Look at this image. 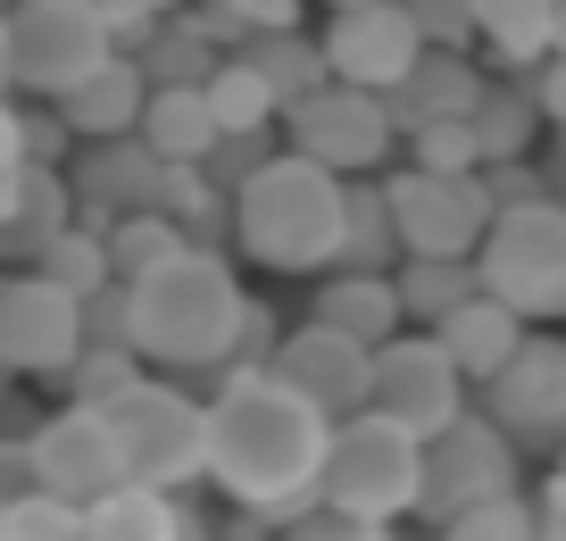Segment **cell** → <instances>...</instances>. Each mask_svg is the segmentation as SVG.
I'll use <instances>...</instances> for the list:
<instances>
[{"label": "cell", "mask_w": 566, "mask_h": 541, "mask_svg": "<svg viewBox=\"0 0 566 541\" xmlns=\"http://www.w3.org/2000/svg\"><path fill=\"white\" fill-rule=\"evenodd\" d=\"M549 51H566V0H558V42H549Z\"/></svg>", "instance_id": "49"}, {"label": "cell", "mask_w": 566, "mask_h": 541, "mask_svg": "<svg viewBox=\"0 0 566 541\" xmlns=\"http://www.w3.org/2000/svg\"><path fill=\"white\" fill-rule=\"evenodd\" d=\"M0 508H9V500H0Z\"/></svg>", "instance_id": "52"}, {"label": "cell", "mask_w": 566, "mask_h": 541, "mask_svg": "<svg viewBox=\"0 0 566 541\" xmlns=\"http://www.w3.org/2000/svg\"><path fill=\"white\" fill-rule=\"evenodd\" d=\"M342 233H350V175H334L308 150H266L259 167L233 184V250L259 259L266 275H325L342 267Z\"/></svg>", "instance_id": "2"}, {"label": "cell", "mask_w": 566, "mask_h": 541, "mask_svg": "<svg viewBox=\"0 0 566 541\" xmlns=\"http://www.w3.org/2000/svg\"><path fill=\"white\" fill-rule=\"evenodd\" d=\"M167 167L176 158H159L142 134H117V142H75V209L92 217V226H108V217H134V209H159L167 193Z\"/></svg>", "instance_id": "16"}, {"label": "cell", "mask_w": 566, "mask_h": 541, "mask_svg": "<svg viewBox=\"0 0 566 541\" xmlns=\"http://www.w3.org/2000/svg\"><path fill=\"white\" fill-rule=\"evenodd\" d=\"M334 417L275 367H217L209 392V483L259 524H301L325 483Z\"/></svg>", "instance_id": "1"}, {"label": "cell", "mask_w": 566, "mask_h": 541, "mask_svg": "<svg viewBox=\"0 0 566 541\" xmlns=\"http://www.w3.org/2000/svg\"><path fill=\"white\" fill-rule=\"evenodd\" d=\"M134 283V350L150 367H226L233 333L250 316V292L233 283V267L209 242H184L176 259H159Z\"/></svg>", "instance_id": "3"}, {"label": "cell", "mask_w": 566, "mask_h": 541, "mask_svg": "<svg viewBox=\"0 0 566 541\" xmlns=\"http://www.w3.org/2000/svg\"><path fill=\"white\" fill-rule=\"evenodd\" d=\"M417 18H424V34L442 42V51H475V9H467V0H417Z\"/></svg>", "instance_id": "38"}, {"label": "cell", "mask_w": 566, "mask_h": 541, "mask_svg": "<svg viewBox=\"0 0 566 541\" xmlns=\"http://www.w3.org/2000/svg\"><path fill=\"white\" fill-rule=\"evenodd\" d=\"M433 333H442V350L459 358L467 384H492V375L509 367L516 350H525V309H509L500 292H467Z\"/></svg>", "instance_id": "20"}, {"label": "cell", "mask_w": 566, "mask_h": 541, "mask_svg": "<svg viewBox=\"0 0 566 541\" xmlns=\"http://www.w3.org/2000/svg\"><path fill=\"white\" fill-rule=\"evenodd\" d=\"M18 101H9V92H0V167H18Z\"/></svg>", "instance_id": "45"}, {"label": "cell", "mask_w": 566, "mask_h": 541, "mask_svg": "<svg viewBox=\"0 0 566 541\" xmlns=\"http://www.w3.org/2000/svg\"><path fill=\"white\" fill-rule=\"evenodd\" d=\"M375 408L400 417L408 434H424V441L467 417V375L442 350V333H391V342L375 350Z\"/></svg>", "instance_id": "13"}, {"label": "cell", "mask_w": 566, "mask_h": 541, "mask_svg": "<svg viewBox=\"0 0 566 541\" xmlns=\"http://www.w3.org/2000/svg\"><path fill=\"white\" fill-rule=\"evenodd\" d=\"M134 9H150V18H176V9H192V0H134Z\"/></svg>", "instance_id": "46"}, {"label": "cell", "mask_w": 566, "mask_h": 541, "mask_svg": "<svg viewBox=\"0 0 566 541\" xmlns=\"http://www.w3.org/2000/svg\"><path fill=\"white\" fill-rule=\"evenodd\" d=\"M217 18H233L242 34H259V25H301V9L308 0H209Z\"/></svg>", "instance_id": "41"}, {"label": "cell", "mask_w": 566, "mask_h": 541, "mask_svg": "<svg viewBox=\"0 0 566 541\" xmlns=\"http://www.w3.org/2000/svg\"><path fill=\"white\" fill-rule=\"evenodd\" d=\"M558 467H566V434H558Z\"/></svg>", "instance_id": "51"}, {"label": "cell", "mask_w": 566, "mask_h": 541, "mask_svg": "<svg viewBox=\"0 0 566 541\" xmlns=\"http://www.w3.org/2000/svg\"><path fill=\"white\" fill-rule=\"evenodd\" d=\"M108 259H117V275H150V267L159 259H176L184 242H192V233L176 226V217L167 209H134V217H108Z\"/></svg>", "instance_id": "32"}, {"label": "cell", "mask_w": 566, "mask_h": 541, "mask_svg": "<svg viewBox=\"0 0 566 541\" xmlns=\"http://www.w3.org/2000/svg\"><path fill=\"white\" fill-rule=\"evenodd\" d=\"M0 42H9V0H0ZM0 92H9V67H0Z\"/></svg>", "instance_id": "47"}, {"label": "cell", "mask_w": 566, "mask_h": 541, "mask_svg": "<svg viewBox=\"0 0 566 541\" xmlns=\"http://www.w3.org/2000/svg\"><path fill=\"white\" fill-rule=\"evenodd\" d=\"M42 275H51V283H67V292H101V283H117V259H108V233L101 226H92V217H75V226L67 233H59V242L51 250H42Z\"/></svg>", "instance_id": "31"}, {"label": "cell", "mask_w": 566, "mask_h": 541, "mask_svg": "<svg viewBox=\"0 0 566 541\" xmlns=\"http://www.w3.org/2000/svg\"><path fill=\"white\" fill-rule=\"evenodd\" d=\"M400 300H408V316H424V325H442L450 309H459L467 292H483V275H475V259H424V250H408L400 267Z\"/></svg>", "instance_id": "29"}, {"label": "cell", "mask_w": 566, "mask_h": 541, "mask_svg": "<svg viewBox=\"0 0 566 541\" xmlns=\"http://www.w3.org/2000/svg\"><path fill=\"white\" fill-rule=\"evenodd\" d=\"M18 150L34 158V167H59V158L75 150V125L59 117V101L51 108H18Z\"/></svg>", "instance_id": "37"}, {"label": "cell", "mask_w": 566, "mask_h": 541, "mask_svg": "<svg viewBox=\"0 0 566 541\" xmlns=\"http://www.w3.org/2000/svg\"><path fill=\"white\" fill-rule=\"evenodd\" d=\"M408 158H417V167H442V175H475L483 142H475L467 117H442V125H417V134H408Z\"/></svg>", "instance_id": "36"}, {"label": "cell", "mask_w": 566, "mask_h": 541, "mask_svg": "<svg viewBox=\"0 0 566 541\" xmlns=\"http://www.w3.org/2000/svg\"><path fill=\"white\" fill-rule=\"evenodd\" d=\"M500 491H525V458H516V434L500 417H459L424 441V508L417 517L450 524L459 508H483Z\"/></svg>", "instance_id": "10"}, {"label": "cell", "mask_w": 566, "mask_h": 541, "mask_svg": "<svg viewBox=\"0 0 566 541\" xmlns=\"http://www.w3.org/2000/svg\"><path fill=\"white\" fill-rule=\"evenodd\" d=\"M292 541H391V524H367V517L325 508V517H301V524H292Z\"/></svg>", "instance_id": "40"}, {"label": "cell", "mask_w": 566, "mask_h": 541, "mask_svg": "<svg viewBox=\"0 0 566 541\" xmlns=\"http://www.w3.org/2000/svg\"><path fill=\"white\" fill-rule=\"evenodd\" d=\"M25 441H34V483L59 491V500H75V508H92L101 491L134 483V475H125L117 425H108V408H92V400H67L59 417H42Z\"/></svg>", "instance_id": "14"}, {"label": "cell", "mask_w": 566, "mask_h": 541, "mask_svg": "<svg viewBox=\"0 0 566 541\" xmlns=\"http://www.w3.org/2000/svg\"><path fill=\"white\" fill-rule=\"evenodd\" d=\"M433 51L417 0H358V9H325V67L342 84L367 92H400L417 75V59Z\"/></svg>", "instance_id": "12"}, {"label": "cell", "mask_w": 566, "mask_h": 541, "mask_svg": "<svg viewBox=\"0 0 566 541\" xmlns=\"http://www.w3.org/2000/svg\"><path fill=\"white\" fill-rule=\"evenodd\" d=\"M75 217H84V209H75V175L67 167H34V158H25V167H18V209H9V226H0V250L34 267L42 250L75 226Z\"/></svg>", "instance_id": "22"}, {"label": "cell", "mask_w": 566, "mask_h": 541, "mask_svg": "<svg viewBox=\"0 0 566 541\" xmlns=\"http://www.w3.org/2000/svg\"><path fill=\"white\" fill-rule=\"evenodd\" d=\"M467 125H475L483 142V167L492 158H533V134H542V92H533V75H516V84H483V101L467 108Z\"/></svg>", "instance_id": "26"}, {"label": "cell", "mask_w": 566, "mask_h": 541, "mask_svg": "<svg viewBox=\"0 0 566 541\" xmlns=\"http://www.w3.org/2000/svg\"><path fill=\"white\" fill-rule=\"evenodd\" d=\"M475 275L525 316H566V193L509 200L475 250Z\"/></svg>", "instance_id": "6"}, {"label": "cell", "mask_w": 566, "mask_h": 541, "mask_svg": "<svg viewBox=\"0 0 566 541\" xmlns=\"http://www.w3.org/2000/svg\"><path fill=\"white\" fill-rule=\"evenodd\" d=\"M34 483V441H0V500H18Z\"/></svg>", "instance_id": "43"}, {"label": "cell", "mask_w": 566, "mask_h": 541, "mask_svg": "<svg viewBox=\"0 0 566 541\" xmlns=\"http://www.w3.org/2000/svg\"><path fill=\"white\" fill-rule=\"evenodd\" d=\"M283 142L308 150V158H325L334 175H384L408 134H400L391 92H367V84L325 75V84H308L301 101H283Z\"/></svg>", "instance_id": "7"}, {"label": "cell", "mask_w": 566, "mask_h": 541, "mask_svg": "<svg viewBox=\"0 0 566 541\" xmlns=\"http://www.w3.org/2000/svg\"><path fill=\"white\" fill-rule=\"evenodd\" d=\"M384 193H391V226H400V259L408 250H424V259H475L492 217H500L483 167L442 175V167H417V158H408L400 175H384Z\"/></svg>", "instance_id": "9"}, {"label": "cell", "mask_w": 566, "mask_h": 541, "mask_svg": "<svg viewBox=\"0 0 566 541\" xmlns=\"http://www.w3.org/2000/svg\"><path fill=\"white\" fill-rule=\"evenodd\" d=\"M275 350H283V333H275V316L250 300V316H242V333H233V358L226 367H275Z\"/></svg>", "instance_id": "39"}, {"label": "cell", "mask_w": 566, "mask_h": 541, "mask_svg": "<svg viewBox=\"0 0 566 541\" xmlns=\"http://www.w3.org/2000/svg\"><path fill=\"white\" fill-rule=\"evenodd\" d=\"M533 508H542V541H566V467L533 491Z\"/></svg>", "instance_id": "44"}, {"label": "cell", "mask_w": 566, "mask_h": 541, "mask_svg": "<svg viewBox=\"0 0 566 541\" xmlns=\"http://www.w3.org/2000/svg\"><path fill=\"white\" fill-rule=\"evenodd\" d=\"M142 108H150V67H142L134 51H117L108 67H92L75 92H59V117L75 125V142L142 134Z\"/></svg>", "instance_id": "18"}, {"label": "cell", "mask_w": 566, "mask_h": 541, "mask_svg": "<svg viewBox=\"0 0 566 541\" xmlns=\"http://www.w3.org/2000/svg\"><path fill=\"white\" fill-rule=\"evenodd\" d=\"M134 384H142V350L134 342H84V358L67 367V392L92 400V408H108L117 392H134Z\"/></svg>", "instance_id": "34"}, {"label": "cell", "mask_w": 566, "mask_h": 541, "mask_svg": "<svg viewBox=\"0 0 566 541\" xmlns=\"http://www.w3.org/2000/svg\"><path fill=\"white\" fill-rule=\"evenodd\" d=\"M209 108H217V125H226V134H266V125L283 117V92L266 84L259 59L226 51V59H217V75H209Z\"/></svg>", "instance_id": "27"}, {"label": "cell", "mask_w": 566, "mask_h": 541, "mask_svg": "<svg viewBox=\"0 0 566 541\" xmlns=\"http://www.w3.org/2000/svg\"><path fill=\"white\" fill-rule=\"evenodd\" d=\"M275 375H283V384H301L334 425L358 417V408H375V350L350 342V333H334V325H317V316H308L301 333H283Z\"/></svg>", "instance_id": "15"}, {"label": "cell", "mask_w": 566, "mask_h": 541, "mask_svg": "<svg viewBox=\"0 0 566 541\" xmlns=\"http://www.w3.org/2000/svg\"><path fill=\"white\" fill-rule=\"evenodd\" d=\"M325 508L342 517H367V524H400L424 508V434H408L400 417L384 408H358V417L334 425V450H325Z\"/></svg>", "instance_id": "4"}, {"label": "cell", "mask_w": 566, "mask_h": 541, "mask_svg": "<svg viewBox=\"0 0 566 541\" xmlns=\"http://www.w3.org/2000/svg\"><path fill=\"white\" fill-rule=\"evenodd\" d=\"M442 541H542V508H533L525 491H500V500H483V508H459V517L442 524Z\"/></svg>", "instance_id": "35"}, {"label": "cell", "mask_w": 566, "mask_h": 541, "mask_svg": "<svg viewBox=\"0 0 566 541\" xmlns=\"http://www.w3.org/2000/svg\"><path fill=\"white\" fill-rule=\"evenodd\" d=\"M108 425L125 441V475L134 483H159V491H184V483H209V400L142 375L134 392L108 400Z\"/></svg>", "instance_id": "8"}, {"label": "cell", "mask_w": 566, "mask_h": 541, "mask_svg": "<svg viewBox=\"0 0 566 541\" xmlns=\"http://www.w3.org/2000/svg\"><path fill=\"white\" fill-rule=\"evenodd\" d=\"M84 541H209L200 517L159 483H117L84 508Z\"/></svg>", "instance_id": "21"}, {"label": "cell", "mask_w": 566, "mask_h": 541, "mask_svg": "<svg viewBox=\"0 0 566 541\" xmlns=\"http://www.w3.org/2000/svg\"><path fill=\"white\" fill-rule=\"evenodd\" d=\"M549 184H558V193H566V134H558V175H549Z\"/></svg>", "instance_id": "48"}, {"label": "cell", "mask_w": 566, "mask_h": 541, "mask_svg": "<svg viewBox=\"0 0 566 541\" xmlns=\"http://www.w3.org/2000/svg\"><path fill=\"white\" fill-rule=\"evenodd\" d=\"M84 292L51 283L42 267H18V275H0V358L9 375H59L84 358Z\"/></svg>", "instance_id": "11"}, {"label": "cell", "mask_w": 566, "mask_h": 541, "mask_svg": "<svg viewBox=\"0 0 566 541\" xmlns=\"http://www.w3.org/2000/svg\"><path fill=\"white\" fill-rule=\"evenodd\" d=\"M0 392H9V358H0Z\"/></svg>", "instance_id": "50"}, {"label": "cell", "mask_w": 566, "mask_h": 541, "mask_svg": "<svg viewBox=\"0 0 566 541\" xmlns=\"http://www.w3.org/2000/svg\"><path fill=\"white\" fill-rule=\"evenodd\" d=\"M483 400H492V417L509 425V434H533V441H558L566 434V342H525L509 358V367L483 384Z\"/></svg>", "instance_id": "17"}, {"label": "cell", "mask_w": 566, "mask_h": 541, "mask_svg": "<svg viewBox=\"0 0 566 541\" xmlns=\"http://www.w3.org/2000/svg\"><path fill=\"white\" fill-rule=\"evenodd\" d=\"M242 59H259L266 84L283 92V101H301L308 84H325V34H301V25H259V34H242Z\"/></svg>", "instance_id": "28"}, {"label": "cell", "mask_w": 566, "mask_h": 541, "mask_svg": "<svg viewBox=\"0 0 566 541\" xmlns=\"http://www.w3.org/2000/svg\"><path fill=\"white\" fill-rule=\"evenodd\" d=\"M342 267H400V226H391L384 175H350V233H342Z\"/></svg>", "instance_id": "30"}, {"label": "cell", "mask_w": 566, "mask_h": 541, "mask_svg": "<svg viewBox=\"0 0 566 541\" xmlns=\"http://www.w3.org/2000/svg\"><path fill=\"white\" fill-rule=\"evenodd\" d=\"M467 9H475L483 51L509 75H533L549 59V42H558V0H467Z\"/></svg>", "instance_id": "25"}, {"label": "cell", "mask_w": 566, "mask_h": 541, "mask_svg": "<svg viewBox=\"0 0 566 541\" xmlns=\"http://www.w3.org/2000/svg\"><path fill=\"white\" fill-rule=\"evenodd\" d=\"M483 101V75L467 51H433L417 59V75H408L400 92H391V108H400V134H417V125H442V117H467V108Z\"/></svg>", "instance_id": "24"}, {"label": "cell", "mask_w": 566, "mask_h": 541, "mask_svg": "<svg viewBox=\"0 0 566 541\" xmlns=\"http://www.w3.org/2000/svg\"><path fill=\"white\" fill-rule=\"evenodd\" d=\"M108 59H117L108 0H9V42H0L9 92L59 101V92H75L92 67H108Z\"/></svg>", "instance_id": "5"}, {"label": "cell", "mask_w": 566, "mask_h": 541, "mask_svg": "<svg viewBox=\"0 0 566 541\" xmlns=\"http://www.w3.org/2000/svg\"><path fill=\"white\" fill-rule=\"evenodd\" d=\"M142 142L176 167H209V150L226 142L209 108V84H150V108H142Z\"/></svg>", "instance_id": "23"}, {"label": "cell", "mask_w": 566, "mask_h": 541, "mask_svg": "<svg viewBox=\"0 0 566 541\" xmlns=\"http://www.w3.org/2000/svg\"><path fill=\"white\" fill-rule=\"evenodd\" d=\"M317 325H334V333H350V342L384 350L391 333L408 325L400 275H391V267H334L325 292H317Z\"/></svg>", "instance_id": "19"}, {"label": "cell", "mask_w": 566, "mask_h": 541, "mask_svg": "<svg viewBox=\"0 0 566 541\" xmlns=\"http://www.w3.org/2000/svg\"><path fill=\"white\" fill-rule=\"evenodd\" d=\"M533 92H542V117L566 134V51H549L542 67H533Z\"/></svg>", "instance_id": "42"}, {"label": "cell", "mask_w": 566, "mask_h": 541, "mask_svg": "<svg viewBox=\"0 0 566 541\" xmlns=\"http://www.w3.org/2000/svg\"><path fill=\"white\" fill-rule=\"evenodd\" d=\"M0 541H84V508L42 491V483H25L18 500L0 508Z\"/></svg>", "instance_id": "33"}]
</instances>
